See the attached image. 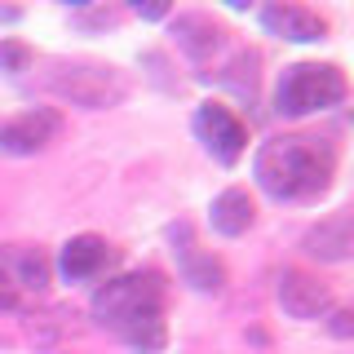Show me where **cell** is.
Instances as JSON below:
<instances>
[{"mask_svg":"<svg viewBox=\"0 0 354 354\" xmlns=\"http://www.w3.org/2000/svg\"><path fill=\"white\" fill-rule=\"evenodd\" d=\"M257 173L261 191L270 199H310L328 191L332 173H337V151L328 138H306V133H288V138H270L257 151Z\"/></svg>","mask_w":354,"mask_h":354,"instance_id":"cell-1","label":"cell"},{"mask_svg":"<svg viewBox=\"0 0 354 354\" xmlns=\"http://www.w3.org/2000/svg\"><path fill=\"white\" fill-rule=\"evenodd\" d=\"M346 97V75L328 62H297L279 75V93L274 111L279 115H310V111H328Z\"/></svg>","mask_w":354,"mask_h":354,"instance_id":"cell-2","label":"cell"},{"mask_svg":"<svg viewBox=\"0 0 354 354\" xmlns=\"http://www.w3.org/2000/svg\"><path fill=\"white\" fill-rule=\"evenodd\" d=\"M155 310H164V283L160 274H120V279L102 283L93 292V319L111 332H120L124 324L142 315H155Z\"/></svg>","mask_w":354,"mask_h":354,"instance_id":"cell-3","label":"cell"},{"mask_svg":"<svg viewBox=\"0 0 354 354\" xmlns=\"http://www.w3.org/2000/svg\"><path fill=\"white\" fill-rule=\"evenodd\" d=\"M49 93H58L62 102H75V106H88V111H102V106H115L124 102V80H120L111 66H88V62H62L49 71Z\"/></svg>","mask_w":354,"mask_h":354,"instance_id":"cell-4","label":"cell"},{"mask_svg":"<svg viewBox=\"0 0 354 354\" xmlns=\"http://www.w3.org/2000/svg\"><path fill=\"white\" fill-rule=\"evenodd\" d=\"M195 133H199V142L213 151L217 164H235L243 155V147H248V129H243V120L230 106H217V102H208V106L195 111Z\"/></svg>","mask_w":354,"mask_h":354,"instance_id":"cell-5","label":"cell"},{"mask_svg":"<svg viewBox=\"0 0 354 354\" xmlns=\"http://www.w3.org/2000/svg\"><path fill=\"white\" fill-rule=\"evenodd\" d=\"M58 133H62V115L49 111V106H36V111H27V115L0 124V151L5 155H36V151L49 147Z\"/></svg>","mask_w":354,"mask_h":354,"instance_id":"cell-6","label":"cell"},{"mask_svg":"<svg viewBox=\"0 0 354 354\" xmlns=\"http://www.w3.org/2000/svg\"><path fill=\"white\" fill-rule=\"evenodd\" d=\"M279 306L292 319H319L332 310V288L319 283L306 270H283L279 274Z\"/></svg>","mask_w":354,"mask_h":354,"instance_id":"cell-7","label":"cell"},{"mask_svg":"<svg viewBox=\"0 0 354 354\" xmlns=\"http://www.w3.org/2000/svg\"><path fill=\"white\" fill-rule=\"evenodd\" d=\"M111 261H115V248H111L106 239H97V235H75V239H66V243H62V257H58L66 283L97 279V274H102Z\"/></svg>","mask_w":354,"mask_h":354,"instance_id":"cell-8","label":"cell"},{"mask_svg":"<svg viewBox=\"0 0 354 354\" xmlns=\"http://www.w3.org/2000/svg\"><path fill=\"white\" fill-rule=\"evenodd\" d=\"M261 27L279 40H297V44H310V40H324L328 22L306 5H266L261 9Z\"/></svg>","mask_w":354,"mask_h":354,"instance_id":"cell-9","label":"cell"},{"mask_svg":"<svg viewBox=\"0 0 354 354\" xmlns=\"http://www.w3.org/2000/svg\"><path fill=\"white\" fill-rule=\"evenodd\" d=\"M301 248L310 252V257H319V261H346L350 252H354V217H350V213L324 217L319 226L306 230Z\"/></svg>","mask_w":354,"mask_h":354,"instance_id":"cell-10","label":"cell"},{"mask_svg":"<svg viewBox=\"0 0 354 354\" xmlns=\"http://www.w3.org/2000/svg\"><path fill=\"white\" fill-rule=\"evenodd\" d=\"M182 239V279L199 288V292H221L226 288V266H221L213 252H195V243H191V226H173V243Z\"/></svg>","mask_w":354,"mask_h":354,"instance_id":"cell-11","label":"cell"},{"mask_svg":"<svg viewBox=\"0 0 354 354\" xmlns=\"http://www.w3.org/2000/svg\"><path fill=\"white\" fill-rule=\"evenodd\" d=\"M252 217H257V208H252V195L243 191V186H230V191H221L213 199V208H208V221H213L217 235H243V230L252 226Z\"/></svg>","mask_w":354,"mask_h":354,"instance_id":"cell-12","label":"cell"},{"mask_svg":"<svg viewBox=\"0 0 354 354\" xmlns=\"http://www.w3.org/2000/svg\"><path fill=\"white\" fill-rule=\"evenodd\" d=\"M173 36H177V44H182L191 58L204 62L208 53L221 44V27H217L208 14H177V18H173Z\"/></svg>","mask_w":354,"mask_h":354,"instance_id":"cell-13","label":"cell"},{"mask_svg":"<svg viewBox=\"0 0 354 354\" xmlns=\"http://www.w3.org/2000/svg\"><path fill=\"white\" fill-rule=\"evenodd\" d=\"M14 283L31 288V292H44V288H49V261L31 248H18V279Z\"/></svg>","mask_w":354,"mask_h":354,"instance_id":"cell-14","label":"cell"},{"mask_svg":"<svg viewBox=\"0 0 354 354\" xmlns=\"http://www.w3.org/2000/svg\"><path fill=\"white\" fill-rule=\"evenodd\" d=\"M31 49L22 40H0V71H27Z\"/></svg>","mask_w":354,"mask_h":354,"instance_id":"cell-15","label":"cell"},{"mask_svg":"<svg viewBox=\"0 0 354 354\" xmlns=\"http://www.w3.org/2000/svg\"><path fill=\"white\" fill-rule=\"evenodd\" d=\"M18 306V283H14V274L0 266V310H14Z\"/></svg>","mask_w":354,"mask_h":354,"instance_id":"cell-16","label":"cell"},{"mask_svg":"<svg viewBox=\"0 0 354 354\" xmlns=\"http://www.w3.org/2000/svg\"><path fill=\"white\" fill-rule=\"evenodd\" d=\"M120 14L115 9H97V14H80V27H115Z\"/></svg>","mask_w":354,"mask_h":354,"instance_id":"cell-17","label":"cell"},{"mask_svg":"<svg viewBox=\"0 0 354 354\" xmlns=\"http://www.w3.org/2000/svg\"><path fill=\"white\" fill-rule=\"evenodd\" d=\"M350 332H354V315H350V310H337V315H332V337L346 341Z\"/></svg>","mask_w":354,"mask_h":354,"instance_id":"cell-18","label":"cell"},{"mask_svg":"<svg viewBox=\"0 0 354 354\" xmlns=\"http://www.w3.org/2000/svg\"><path fill=\"white\" fill-rule=\"evenodd\" d=\"M133 14H138V18H169V5H142V0H138Z\"/></svg>","mask_w":354,"mask_h":354,"instance_id":"cell-19","label":"cell"}]
</instances>
